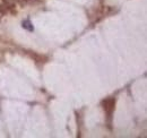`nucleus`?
Masks as SVG:
<instances>
[{"instance_id": "3", "label": "nucleus", "mask_w": 147, "mask_h": 138, "mask_svg": "<svg viewBox=\"0 0 147 138\" xmlns=\"http://www.w3.org/2000/svg\"><path fill=\"white\" fill-rule=\"evenodd\" d=\"M28 1H33V0H28Z\"/></svg>"}, {"instance_id": "1", "label": "nucleus", "mask_w": 147, "mask_h": 138, "mask_svg": "<svg viewBox=\"0 0 147 138\" xmlns=\"http://www.w3.org/2000/svg\"><path fill=\"white\" fill-rule=\"evenodd\" d=\"M22 26H23L24 30H26V31H28V32H33V31H34V26H33V24L31 23L30 19H24V20L22 22Z\"/></svg>"}, {"instance_id": "2", "label": "nucleus", "mask_w": 147, "mask_h": 138, "mask_svg": "<svg viewBox=\"0 0 147 138\" xmlns=\"http://www.w3.org/2000/svg\"><path fill=\"white\" fill-rule=\"evenodd\" d=\"M113 105H114V101L110 99V100H107L105 102H104V109L109 112V114L112 113V110H113Z\"/></svg>"}]
</instances>
